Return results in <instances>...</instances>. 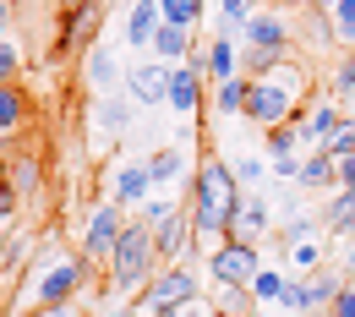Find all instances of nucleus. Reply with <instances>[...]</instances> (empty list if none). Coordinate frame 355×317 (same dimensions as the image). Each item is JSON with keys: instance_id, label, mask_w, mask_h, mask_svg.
I'll return each mask as SVG.
<instances>
[{"instance_id": "f257e3e1", "label": "nucleus", "mask_w": 355, "mask_h": 317, "mask_svg": "<svg viewBox=\"0 0 355 317\" xmlns=\"http://www.w3.org/2000/svg\"><path fill=\"white\" fill-rule=\"evenodd\" d=\"M241 208H246V186L235 181V164H224L219 153H202L191 170V235H197V246L230 241Z\"/></svg>"}, {"instance_id": "f03ea898", "label": "nucleus", "mask_w": 355, "mask_h": 317, "mask_svg": "<svg viewBox=\"0 0 355 317\" xmlns=\"http://www.w3.org/2000/svg\"><path fill=\"white\" fill-rule=\"evenodd\" d=\"M301 104H306V71L295 66V60H279L273 71L263 77H252V88H246V121L252 126H284V121H295L301 115Z\"/></svg>"}, {"instance_id": "7ed1b4c3", "label": "nucleus", "mask_w": 355, "mask_h": 317, "mask_svg": "<svg viewBox=\"0 0 355 317\" xmlns=\"http://www.w3.org/2000/svg\"><path fill=\"white\" fill-rule=\"evenodd\" d=\"M159 241H153V225L137 214V219H126V230H121V241H115V252H110V263H104V273H110V290L115 295H132V290H142L153 273H159Z\"/></svg>"}, {"instance_id": "20e7f679", "label": "nucleus", "mask_w": 355, "mask_h": 317, "mask_svg": "<svg viewBox=\"0 0 355 317\" xmlns=\"http://www.w3.org/2000/svg\"><path fill=\"white\" fill-rule=\"evenodd\" d=\"M93 263L88 257H66V252H39L33 257V279H28V290H22V301H28V312H39V307H66V301H77V290L88 284Z\"/></svg>"}, {"instance_id": "39448f33", "label": "nucleus", "mask_w": 355, "mask_h": 317, "mask_svg": "<svg viewBox=\"0 0 355 317\" xmlns=\"http://www.w3.org/2000/svg\"><path fill=\"white\" fill-rule=\"evenodd\" d=\"M290 39H295V22H290L279 6L252 11L246 33H241V71H246V77H263V71H273L279 60H290Z\"/></svg>"}, {"instance_id": "423d86ee", "label": "nucleus", "mask_w": 355, "mask_h": 317, "mask_svg": "<svg viewBox=\"0 0 355 317\" xmlns=\"http://www.w3.org/2000/svg\"><path fill=\"white\" fill-rule=\"evenodd\" d=\"M186 301H197V268L191 263H164V268L153 273L142 290H137V312H159V307H186Z\"/></svg>"}, {"instance_id": "0eeeda50", "label": "nucleus", "mask_w": 355, "mask_h": 317, "mask_svg": "<svg viewBox=\"0 0 355 317\" xmlns=\"http://www.w3.org/2000/svg\"><path fill=\"white\" fill-rule=\"evenodd\" d=\"M121 230H126V208L110 197V203H98L88 214V230H83V257H88L93 268H104L110 263V252H115V241H121Z\"/></svg>"}, {"instance_id": "6e6552de", "label": "nucleus", "mask_w": 355, "mask_h": 317, "mask_svg": "<svg viewBox=\"0 0 355 317\" xmlns=\"http://www.w3.org/2000/svg\"><path fill=\"white\" fill-rule=\"evenodd\" d=\"M263 268V257H257V246L252 241H241V235H230L214 246V257H208V273H214V284H252Z\"/></svg>"}, {"instance_id": "1a4fd4ad", "label": "nucleus", "mask_w": 355, "mask_h": 317, "mask_svg": "<svg viewBox=\"0 0 355 317\" xmlns=\"http://www.w3.org/2000/svg\"><path fill=\"white\" fill-rule=\"evenodd\" d=\"M126 98L137 110H153V104H170V60H137L126 71Z\"/></svg>"}, {"instance_id": "9d476101", "label": "nucleus", "mask_w": 355, "mask_h": 317, "mask_svg": "<svg viewBox=\"0 0 355 317\" xmlns=\"http://www.w3.org/2000/svg\"><path fill=\"white\" fill-rule=\"evenodd\" d=\"M83 88H93V98H104V93H121V88H126V71H121L115 49L104 44V39H93L88 55H83Z\"/></svg>"}, {"instance_id": "9b49d317", "label": "nucleus", "mask_w": 355, "mask_h": 317, "mask_svg": "<svg viewBox=\"0 0 355 317\" xmlns=\"http://www.w3.org/2000/svg\"><path fill=\"white\" fill-rule=\"evenodd\" d=\"M132 98H126V93H104V98H93V115H88V126L98 137H104V142H115V137L126 132V126H132Z\"/></svg>"}, {"instance_id": "f8f14e48", "label": "nucleus", "mask_w": 355, "mask_h": 317, "mask_svg": "<svg viewBox=\"0 0 355 317\" xmlns=\"http://www.w3.org/2000/svg\"><path fill=\"white\" fill-rule=\"evenodd\" d=\"M98 17H104V0H88V6L66 11V22H60V49H55V60H60L66 49L93 44V33H98Z\"/></svg>"}, {"instance_id": "ddd939ff", "label": "nucleus", "mask_w": 355, "mask_h": 317, "mask_svg": "<svg viewBox=\"0 0 355 317\" xmlns=\"http://www.w3.org/2000/svg\"><path fill=\"white\" fill-rule=\"evenodd\" d=\"M339 126H345V115H339V98H322V104H311L306 115H301V142H311V148H328Z\"/></svg>"}, {"instance_id": "4468645a", "label": "nucleus", "mask_w": 355, "mask_h": 317, "mask_svg": "<svg viewBox=\"0 0 355 317\" xmlns=\"http://www.w3.org/2000/svg\"><path fill=\"white\" fill-rule=\"evenodd\" d=\"M159 28H164L159 0H132V11H126V44H132L137 55H148V44H153Z\"/></svg>"}, {"instance_id": "2eb2a0df", "label": "nucleus", "mask_w": 355, "mask_h": 317, "mask_svg": "<svg viewBox=\"0 0 355 317\" xmlns=\"http://www.w3.org/2000/svg\"><path fill=\"white\" fill-rule=\"evenodd\" d=\"M295 186H306V191H339V159H334L328 148H311L306 159H301Z\"/></svg>"}, {"instance_id": "dca6fc26", "label": "nucleus", "mask_w": 355, "mask_h": 317, "mask_svg": "<svg viewBox=\"0 0 355 317\" xmlns=\"http://www.w3.org/2000/svg\"><path fill=\"white\" fill-rule=\"evenodd\" d=\"M110 186H115V203H121V208H142L148 191H153V175H148V164H121V170L110 175Z\"/></svg>"}, {"instance_id": "f3484780", "label": "nucleus", "mask_w": 355, "mask_h": 317, "mask_svg": "<svg viewBox=\"0 0 355 317\" xmlns=\"http://www.w3.org/2000/svg\"><path fill=\"white\" fill-rule=\"evenodd\" d=\"M197 28H180V22H164L159 33H153V44H148V55L153 60H170V66H180L191 49H197V39H191Z\"/></svg>"}, {"instance_id": "a211bd4d", "label": "nucleus", "mask_w": 355, "mask_h": 317, "mask_svg": "<svg viewBox=\"0 0 355 317\" xmlns=\"http://www.w3.org/2000/svg\"><path fill=\"white\" fill-rule=\"evenodd\" d=\"M202 55H208V83H230V77H241V49H235L230 33H214V39L202 44Z\"/></svg>"}, {"instance_id": "6ab92c4d", "label": "nucleus", "mask_w": 355, "mask_h": 317, "mask_svg": "<svg viewBox=\"0 0 355 317\" xmlns=\"http://www.w3.org/2000/svg\"><path fill=\"white\" fill-rule=\"evenodd\" d=\"M148 175H153V186H175L191 175V164H186V148L180 142H170V148H153L148 153Z\"/></svg>"}, {"instance_id": "aec40b11", "label": "nucleus", "mask_w": 355, "mask_h": 317, "mask_svg": "<svg viewBox=\"0 0 355 317\" xmlns=\"http://www.w3.org/2000/svg\"><path fill=\"white\" fill-rule=\"evenodd\" d=\"M322 235H355V191L339 186L322 208Z\"/></svg>"}, {"instance_id": "412c9836", "label": "nucleus", "mask_w": 355, "mask_h": 317, "mask_svg": "<svg viewBox=\"0 0 355 317\" xmlns=\"http://www.w3.org/2000/svg\"><path fill=\"white\" fill-rule=\"evenodd\" d=\"M219 317H257L263 312V301L252 295V284H219Z\"/></svg>"}, {"instance_id": "4be33fe9", "label": "nucleus", "mask_w": 355, "mask_h": 317, "mask_svg": "<svg viewBox=\"0 0 355 317\" xmlns=\"http://www.w3.org/2000/svg\"><path fill=\"white\" fill-rule=\"evenodd\" d=\"M39 175H44V170H39V159H28V153H11V159H6V181L17 186V197H22V203H28V197H39Z\"/></svg>"}, {"instance_id": "5701e85b", "label": "nucleus", "mask_w": 355, "mask_h": 317, "mask_svg": "<svg viewBox=\"0 0 355 317\" xmlns=\"http://www.w3.org/2000/svg\"><path fill=\"white\" fill-rule=\"evenodd\" d=\"M268 225H273V214H268V197H257V191H252V197H246V208H241V219H235V230H230V235H241V241H257V235H263Z\"/></svg>"}, {"instance_id": "b1692460", "label": "nucleus", "mask_w": 355, "mask_h": 317, "mask_svg": "<svg viewBox=\"0 0 355 317\" xmlns=\"http://www.w3.org/2000/svg\"><path fill=\"white\" fill-rule=\"evenodd\" d=\"M22 121H28V88L6 83L0 88V132H22Z\"/></svg>"}, {"instance_id": "393cba45", "label": "nucleus", "mask_w": 355, "mask_h": 317, "mask_svg": "<svg viewBox=\"0 0 355 317\" xmlns=\"http://www.w3.org/2000/svg\"><path fill=\"white\" fill-rule=\"evenodd\" d=\"M246 88H252L246 71L230 77V83H214V110H219V115H241V110H246Z\"/></svg>"}, {"instance_id": "a878e982", "label": "nucleus", "mask_w": 355, "mask_h": 317, "mask_svg": "<svg viewBox=\"0 0 355 317\" xmlns=\"http://www.w3.org/2000/svg\"><path fill=\"white\" fill-rule=\"evenodd\" d=\"M295 142H301V126H295V121L268 126V164H273V159H290V153H295Z\"/></svg>"}, {"instance_id": "bb28decb", "label": "nucleus", "mask_w": 355, "mask_h": 317, "mask_svg": "<svg viewBox=\"0 0 355 317\" xmlns=\"http://www.w3.org/2000/svg\"><path fill=\"white\" fill-rule=\"evenodd\" d=\"M246 22H252V0H219V33H246Z\"/></svg>"}, {"instance_id": "cd10ccee", "label": "nucleus", "mask_w": 355, "mask_h": 317, "mask_svg": "<svg viewBox=\"0 0 355 317\" xmlns=\"http://www.w3.org/2000/svg\"><path fill=\"white\" fill-rule=\"evenodd\" d=\"M159 11H164V22H180V28H197L202 22V0H159Z\"/></svg>"}, {"instance_id": "c85d7f7f", "label": "nucleus", "mask_w": 355, "mask_h": 317, "mask_svg": "<svg viewBox=\"0 0 355 317\" xmlns=\"http://www.w3.org/2000/svg\"><path fill=\"white\" fill-rule=\"evenodd\" d=\"M322 263H328V257H322V241H317V235L290 246V268L295 273H311V268H322Z\"/></svg>"}, {"instance_id": "c756f323", "label": "nucleus", "mask_w": 355, "mask_h": 317, "mask_svg": "<svg viewBox=\"0 0 355 317\" xmlns=\"http://www.w3.org/2000/svg\"><path fill=\"white\" fill-rule=\"evenodd\" d=\"M279 290H284V273L263 263V268H257V279H252V295H257L263 307H279Z\"/></svg>"}, {"instance_id": "7c9ffc66", "label": "nucleus", "mask_w": 355, "mask_h": 317, "mask_svg": "<svg viewBox=\"0 0 355 317\" xmlns=\"http://www.w3.org/2000/svg\"><path fill=\"white\" fill-rule=\"evenodd\" d=\"M328 17H334V39H339L345 49H355V0H339Z\"/></svg>"}, {"instance_id": "2f4dec72", "label": "nucleus", "mask_w": 355, "mask_h": 317, "mask_svg": "<svg viewBox=\"0 0 355 317\" xmlns=\"http://www.w3.org/2000/svg\"><path fill=\"white\" fill-rule=\"evenodd\" d=\"M17 71H22V44L6 33V39H0V88H6V83H17Z\"/></svg>"}, {"instance_id": "473e14b6", "label": "nucleus", "mask_w": 355, "mask_h": 317, "mask_svg": "<svg viewBox=\"0 0 355 317\" xmlns=\"http://www.w3.org/2000/svg\"><path fill=\"white\" fill-rule=\"evenodd\" d=\"M268 175H273V170H268L263 159H235V181L246 186V191H257V186H263Z\"/></svg>"}, {"instance_id": "72a5a7b5", "label": "nucleus", "mask_w": 355, "mask_h": 317, "mask_svg": "<svg viewBox=\"0 0 355 317\" xmlns=\"http://www.w3.org/2000/svg\"><path fill=\"white\" fill-rule=\"evenodd\" d=\"M311 235H317V219H306V214H290L284 230H279V241H290V246H295V241H311Z\"/></svg>"}, {"instance_id": "f704fd0d", "label": "nucleus", "mask_w": 355, "mask_h": 317, "mask_svg": "<svg viewBox=\"0 0 355 317\" xmlns=\"http://www.w3.org/2000/svg\"><path fill=\"white\" fill-rule=\"evenodd\" d=\"M17 203H22V197H17V186L6 181V164H0V230L17 219Z\"/></svg>"}, {"instance_id": "c9c22d12", "label": "nucleus", "mask_w": 355, "mask_h": 317, "mask_svg": "<svg viewBox=\"0 0 355 317\" xmlns=\"http://www.w3.org/2000/svg\"><path fill=\"white\" fill-rule=\"evenodd\" d=\"M355 93V49L339 60V71H334V98H350Z\"/></svg>"}, {"instance_id": "e433bc0d", "label": "nucleus", "mask_w": 355, "mask_h": 317, "mask_svg": "<svg viewBox=\"0 0 355 317\" xmlns=\"http://www.w3.org/2000/svg\"><path fill=\"white\" fill-rule=\"evenodd\" d=\"M328 317H355V284H345V290L334 295V307H328Z\"/></svg>"}, {"instance_id": "4c0bfd02", "label": "nucleus", "mask_w": 355, "mask_h": 317, "mask_svg": "<svg viewBox=\"0 0 355 317\" xmlns=\"http://www.w3.org/2000/svg\"><path fill=\"white\" fill-rule=\"evenodd\" d=\"M11 268H22V257H17V241H0V279Z\"/></svg>"}, {"instance_id": "58836bf2", "label": "nucleus", "mask_w": 355, "mask_h": 317, "mask_svg": "<svg viewBox=\"0 0 355 317\" xmlns=\"http://www.w3.org/2000/svg\"><path fill=\"white\" fill-rule=\"evenodd\" d=\"M98 317H142V312H137L132 301H104V312H98Z\"/></svg>"}, {"instance_id": "ea45409f", "label": "nucleus", "mask_w": 355, "mask_h": 317, "mask_svg": "<svg viewBox=\"0 0 355 317\" xmlns=\"http://www.w3.org/2000/svg\"><path fill=\"white\" fill-rule=\"evenodd\" d=\"M339 186H350V191H355V153H350V159H339Z\"/></svg>"}, {"instance_id": "a19ab883", "label": "nucleus", "mask_w": 355, "mask_h": 317, "mask_svg": "<svg viewBox=\"0 0 355 317\" xmlns=\"http://www.w3.org/2000/svg\"><path fill=\"white\" fill-rule=\"evenodd\" d=\"M295 6H301V11H334L339 0H295Z\"/></svg>"}, {"instance_id": "79ce46f5", "label": "nucleus", "mask_w": 355, "mask_h": 317, "mask_svg": "<svg viewBox=\"0 0 355 317\" xmlns=\"http://www.w3.org/2000/svg\"><path fill=\"white\" fill-rule=\"evenodd\" d=\"M39 317H77V312H71V301H66V307H39Z\"/></svg>"}, {"instance_id": "37998d69", "label": "nucleus", "mask_w": 355, "mask_h": 317, "mask_svg": "<svg viewBox=\"0 0 355 317\" xmlns=\"http://www.w3.org/2000/svg\"><path fill=\"white\" fill-rule=\"evenodd\" d=\"M11 148H17V132H0V159H6Z\"/></svg>"}, {"instance_id": "c03bdc74", "label": "nucleus", "mask_w": 355, "mask_h": 317, "mask_svg": "<svg viewBox=\"0 0 355 317\" xmlns=\"http://www.w3.org/2000/svg\"><path fill=\"white\" fill-rule=\"evenodd\" d=\"M350 241H355V235H350ZM345 279L355 284V246H350V257H345Z\"/></svg>"}, {"instance_id": "a18cd8bd", "label": "nucleus", "mask_w": 355, "mask_h": 317, "mask_svg": "<svg viewBox=\"0 0 355 317\" xmlns=\"http://www.w3.org/2000/svg\"><path fill=\"white\" fill-rule=\"evenodd\" d=\"M6 28H11V6H0V39H6Z\"/></svg>"}, {"instance_id": "49530a36", "label": "nucleus", "mask_w": 355, "mask_h": 317, "mask_svg": "<svg viewBox=\"0 0 355 317\" xmlns=\"http://www.w3.org/2000/svg\"><path fill=\"white\" fill-rule=\"evenodd\" d=\"M148 317H180V307H159V312H148Z\"/></svg>"}, {"instance_id": "de8ad7c7", "label": "nucleus", "mask_w": 355, "mask_h": 317, "mask_svg": "<svg viewBox=\"0 0 355 317\" xmlns=\"http://www.w3.org/2000/svg\"><path fill=\"white\" fill-rule=\"evenodd\" d=\"M55 6H60V11H77V6H88V0H55Z\"/></svg>"}, {"instance_id": "09e8293b", "label": "nucleus", "mask_w": 355, "mask_h": 317, "mask_svg": "<svg viewBox=\"0 0 355 317\" xmlns=\"http://www.w3.org/2000/svg\"><path fill=\"white\" fill-rule=\"evenodd\" d=\"M345 121H350V132H355V115H345Z\"/></svg>"}, {"instance_id": "8fccbe9b", "label": "nucleus", "mask_w": 355, "mask_h": 317, "mask_svg": "<svg viewBox=\"0 0 355 317\" xmlns=\"http://www.w3.org/2000/svg\"><path fill=\"white\" fill-rule=\"evenodd\" d=\"M0 6H11V0H0Z\"/></svg>"}, {"instance_id": "3c124183", "label": "nucleus", "mask_w": 355, "mask_h": 317, "mask_svg": "<svg viewBox=\"0 0 355 317\" xmlns=\"http://www.w3.org/2000/svg\"><path fill=\"white\" fill-rule=\"evenodd\" d=\"M214 317H219V312H214Z\"/></svg>"}, {"instance_id": "603ef678", "label": "nucleus", "mask_w": 355, "mask_h": 317, "mask_svg": "<svg viewBox=\"0 0 355 317\" xmlns=\"http://www.w3.org/2000/svg\"><path fill=\"white\" fill-rule=\"evenodd\" d=\"M33 317H39V312H33Z\"/></svg>"}]
</instances>
